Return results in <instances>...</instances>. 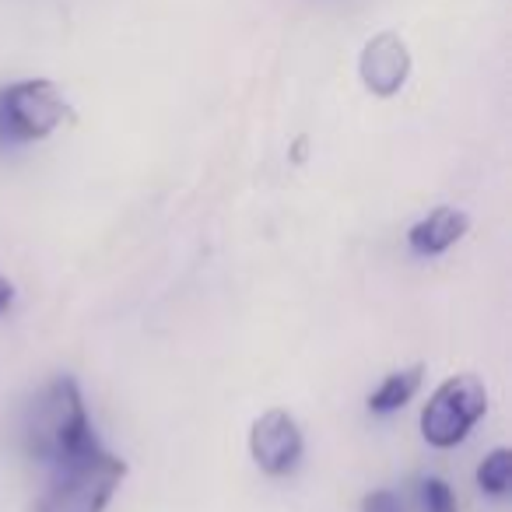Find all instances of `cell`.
I'll use <instances>...</instances> for the list:
<instances>
[{
	"mask_svg": "<svg viewBox=\"0 0 512 512\" xmlns=\"http://www.w3.org/2000/svg\"><path fill=\"white\" fill-rule=\"evenodd\" d=\"M15 285H11L4 274H0V316H8L11 313V306H15Z\"/></svg>",
	"mask_w": 512,
	"mask_h": 512,
	"instance_id": "7c38bea8",
	"label": "cell"
},
{
	"mask_svg": "<svg viewBox=\"0 0 512 512\" xmlns=\"http://www.w3.org/2000/svg\"><path fill=\"white\" fill-rule=\"evenodd\" d=\"M25 432H29L32 456L50 463V467L99 442L92 432V421H88L81 390L71 376H60L46 386L43 397L32 404Z\"/></svg>",
	"mask_w": 512,
	"mask_h": 512,
	"instance_id": "6da1fadb",
	"label": "cell"
},
{
	"mask_svg": "<svg viewBox=\"0 0 512 512\" xmlns=\"http://www.w3.org/2000/svg\"><path fill=\"white\" fill-rule=\"evenodd\" d=\"M67 120V102L46 78L15 81L0 88V148L50 137Z\"/></svg>",
	"mask_w": 512,
	"mask_h": 512,
	"instance_id": "3957f363",
	"label": "cell"
},
{
	"mask_svg": "<svg viewBox=\"0 0 512 512\" xmlns=\"http://www.w3.org/2000/svg\"><path fill=\"white\" fill-rule=\"evenodd\" d=\"M358 74H362L365 88L379 99H390L404 88L407 74H411V53L407 43L397 32H379L365 43L362 60H358Z\"/></svg>",
	"mask_w": 512,
	"mask_h": 512,
	"instance_id": "8992f818",
	"label": "cell"
},
{
	"mask_svg": "<svg viewBox=\"0 0 512 512\" xmlns=\"http://www.w3.org/2000/svg\"><path fill=\"white\" fill-rule=\"evenodd\" d=\"M302 449H306V442H302L299 421L281 407L260 414L249 428V453L267 477L292 474L302 460Z\"/></svg>",
	"mask_w": 512,
	"mask_h": 512,
	"instance_id": "5b68a950",
	"label": "cell"
},
{
	"mask_svg": "<svg viewBox=\"0 0 512 512\" xmlns=\"http://www.w3.org/2000/svg\"><path fill=\"white\" fill-rule=\"evenodd\" d=\"M50 470L53 477L39 512H102L127 477V463L99 442L53 463Z\"/></svg>",
	"mask_w": 512,
	"mask_h": 512,
	"instance_id": "7a4b0ae2",
	"label": "cell"
},
{
	"mask_svg": "<svg viewBox=\"0 0 512 512\" xmlns=\"http://www.w3.org/2000/svg\"><path fill=\"white\" fill-rule=\"evenodd\" d=\"M362 512H404V498L390 488H379L362 498Z\"/></svg>",
	"mask_w": 512,
	"mask_h": 512,
	"instance_id": "8fae6325",
	"label": "cell"
},
{
	"mask_svg": "<svg viewBox=\"0 0 512 512\" xmlns=\"http://www.w3.org/2000/svg\"><path fill=\"white\" fill-rule=\"evenodd\" d=\"M418 495H421V509L425 512H456V495L442 477H425Z\"/></svg>",
	"mask_w": 512,
	"mask_h": 512,
	"instance_id": "30bf717a",
	"label": "cell"
},
{
	"mask_svg": "<svg viewBox=\"0 0 512 512\" xmlns=\"http://www.w3.org/2000/svg\"><path fill=\"white\" fill-rule=\"evenodd\" d=\"M467 228H470V218L460 207H435L418 225H411L407 246H411L414 256H439V253H446L449 246H456V242L467 235Z\"/></svg>",
	"mask_w": 512,
	"mask_h": 512,
	"instance_id": "52a82bcc",
	"label": "cell"
},
{
	"mask_svg": "<svg viewBox=\"0 0 512 512\" xmlns=\"http://www.w3.org/2000/svg\"><path fill=\"white\" fill-rule=\"evenodd\" d=\"M488 411V390L477 376L463 372L453 376L432 393V400L421 411V435L428 446L449 449L470 435V428Z\"/></svg>",
	"mask_w": 512,
	"mask_h": 512,
	"instance_id": "277c9868",
	"label": "cell"
},
{
	"mask_svg": "<svg viewBox=\"0 0 512 512\" xmlns=\"http://www.w3.org/2000/svg\"><path fill=\"white\" fill-rule=\"evenodd\" d=\"M477 484H481V491H488V495L502 498L512 484V449H505V446L491 449L481 460V467H477Z\"/></svg>",
	"mask_w": 512,
	"mask_h": 512,
	"instance_id": "9c48e42d",
	"label": "cell"
},
{
	"mask_svg": "<svg viewBox=\"0 0 512 512\" xmlns=\"http://www.w3.org/2000/svg\"><path fill=\"white\" fill-rule=\"evenodd\" d=\"M421 376H425V369H421V365H411V369H404V372H390V376L379 383V390L369 397V411H376V414L400 411V407H404L407 400L418 393Z\"/></svg>",
	"mask_w": 512,
	"mask_h": 512,
	"instance_id": "ba28073f",
	"label": "cell"
}]
</instances>
